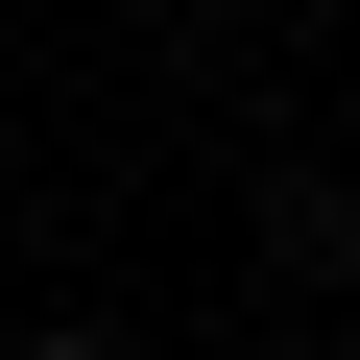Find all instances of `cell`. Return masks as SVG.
Instances as JSON below:
<instances>
[{
  "label": "cell",
  "instance_id": "1",
  "mask_svg": "<svg viewBox=\"0 0 360 360\" xmlns=\"http://www.w3.org/2000/svg\"><path fill=\"white\" fill-rule=\"evenodd\" d=\"M25 360H144V336H120V312H49V336H25Z\"/></svg>",
  "mask_w": 360,
  "mask_h": 360
}]
</instances>
